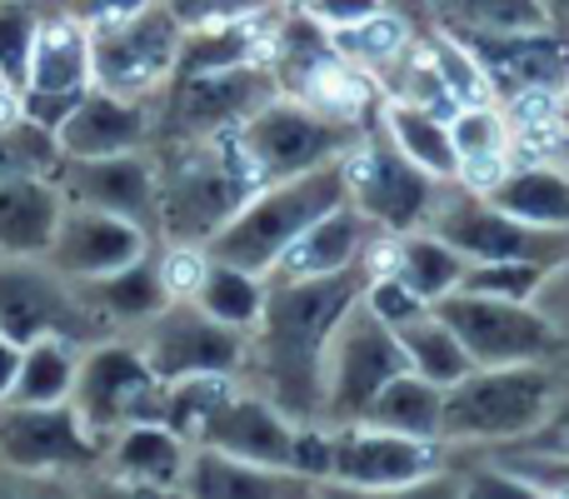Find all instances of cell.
<instances>
[{
    "label": "cell",
    "instance_id": "obj_1",
    "mask_svg": "<svg viewBox=\"0 0 569 499\" xmlns=\"http://www.w3.org/2000/svg\"><path fill=\"white\" fill-rule=\"evenodd\" d=\"M365 270L355 265L340 275H315V280H284L266 275V305L250 330L246 370L266 400H276L295 425L325 415V350L340 325V315L360 300ZM240 370V375H246Z\"/></svg>",
    "mask_w": 569,
    "mask_h": 499
},
{
    "label": "cell",
    "instance_id": "obj_2",
    "mask_svg": "<svg viewBox=\"0 0 569 499\" xmlns=\"http://www.w3.org/2000/svg\"><path fill=\"white\" fill-rule=\"evenodd\" d=\"M150 156H156L160 180V240L166 246H206L260 186L236 130L150 140Z\"/></svg>",
    "mask_w": 569,
    "mask_h": 499
},
{
    "label": "cell",
    "instance_id": "obj_3",
    "mask_svg": "<svg viewBox=\"0 0 569 499\" xmlns=\"http://www.w3.org/2000/svg\"><path fill=\"white\" fill-rule=\"evenodd\" d=\"M565 390V370L550 360H515V365H475L470 375L445 390L440 440L460 450H505L535 435Z\"/></svg>",
    "mask_w": 569,
    "mask_h": 499
},
{
    "label": "cell",
    "instance_id": "obj_4",
    "mask_svg": "<svg viewBox=\"0 0 569 499\" xmlns=\"http://www.w3.org/2000/svg\"><path fill=\"white\" fill-rule=\"evenodd\" d=\"M345 200V170L340 160L335 166H315L305 176L290 180H270V186H256L250 200L206 240L210 260L240 265V270L270 275L276 260L290 250V240L300 236L310 220H320L325 210H335Z\"/></svg>",
    "mask_w": 569,
    "mask_h": 499
},
{
    "label": "cell",
    "instance_id": "obj_5",
    "mask_svg": "<svg viewBox=\"0 0 569 499\" xmlns=\"http://www.w3.org/2000/svg\"><path fill=\"white\" fill-rule=\"evenodd\" d=\"M345 170V196L355 210L380 226V236H405V230H420L430 220V210L440 206L445 180H435L430 170H420L390 136H385L380 116L375 126H365L355 136V146L340 156Z\"/></svg>",
    "mask_w": 569,
    "mask_h": 499
},
{
    "label": "cell",
    "instance_id": "obj_6",
    "mask_svg": "<svg viewBox=\"0 0 569 499\" xmlns=\"http://www.w3.org/2000/svg\"><path fill=\"white\" fill-rule=\"evenodd\" d=\"M70 405H76V415L86 420V430L110 445L126 425L160 420V410H166V380L150 370L140 340L106 335V340L80 350Z\"/></svg>",
    "mask_w": 569,
    "mask_h": 499
},
{
    "label": "cell",
    "instance_id": "obj_7",
    "mask_svg": "<svg viewBox=\"0 0 569 499\" xmlns=\"http://www.w3.org/2000/svg\"><path fill=\"white\" fill-rule=\"evenodd\" d=\"M360 130L365 126L335 120V116H325V110L305 106L300 96H284L280 90L246 126H236V140H240V150H246L256 180L270 186V180L305 176V170H315V166H335V160L355 146Z\"/></svg>",
    "mask_w": 569,
    "mask_h": 499
},
{
    "label": "cell",
    "instance_id": "obj_8",
    "mask_svg": "<svg viewBox=\"0 0 569 499\" xmlns=\"http://www.w3.org/2000/svg\"><path fill=\"white\" fill-rule=\"evenodd\" d=\"M0 335L26 350L40 335H60L70 345H96L116 335V325L90 310L76 280L56 275L46 260H10L0 255Z\"/></svg>",
    "mask_w": 569,
    "mask_h": 499
},
{
    "label": "cell",
    "instance_id": "obj_9",
    "mask_svg": "<svg viewBox=\"0 0 569 499\" xmlns=\"http://www.w3.org/2000/svg\"><path fill=\"white\" fill-rule=\"evenodd\" d=\"M280 96V80L266 60L226 70H200V76H170L156 96V140L166 136H226L246 126L266 100Z\"/></svg>",
    "mask_w": 569,
    "mask_h": 499
},
{
    "label": "cell",
    "instance_id": "obj_10",
    "mask_svg": "<svg viewBox=\"0 0 569 499\" xmlns=\"http://www.w3.org/2000/svg\"><path fill=\"white\" fill-rule=\"evenodd\" d=\"M445 440H420V435L380 430V425H330V480L340 490L360 495H405L425 490L445 475Z\"/></svg>",
    "mask_w": 569,
    "mask_h": 499
},
{
    "label": "cell",
    "instance_id": "obj_11",
    "mask_svg": "<svg viewBox=\"0 0 569 499\" xmlns=\"http://www.w3.org/2000/svg\"><path fill=\"white\" fill-rule=\"evenodd\" d=\"M435 315L460 335L475 365H515V360H565V340L555 320L535 300H500V295L450 290L435 300Z\"/></svg>",
    "mask_w": 569,
    "mask_h": 499
},
{
    "label": "cell",
    "instance_id": "obj_12",
    "mask_svg": "<svg viewBox=\"0 0 569 499\" xmlns=\"http://www.w3.org/2000/svg\"><path fill=\"white\" fill-rule=\"evenodd\" d=\"M400 370H410L400 350V335L380 320L365 300H355L340 315L325 350V425H350L365 415V405L375 400L385 380H395Z\"/></svg>",
    "mask_w": 569,
    "mask_h": 499
},
{
    "label": "cell",
    "instance_id": "obj_13",
    "mask_svg": "<svg viewBox=\"0 0 569 499\" xmlns=\"http://www.w3.org/2000/svg\"><path fill=\"white\" fill-rule=\"evenodd\" d=\"M425 230L450 240L465 260H535V265H560L569 255V230H540L525 220L495 210L480 190L445 180L440 206L430 210Z\"/></svg>",
    "mask_w": 569,
    "mask_h": 499
},
{
    "label": "cell",
    "instance_id": "obj_14",
    "mask_svg": "<svg viewBox=\"0 0 569 499\" xmlns=\"http://www.w3.org/2000/svg\"><path fill=\"white\" fill-rule=\"evenodd\" d=\"M180 30L186 26L160 0H150L146 10L126 20L90 26V76H96V86L116 90V96L156 100L166 90L170 70H176Z\"/></svg>",
    "mask_w": 569,
    "mask_h": 499
},
{
    "label": "cell",
    "instance_id": "obj_15",
    "mask_svg": "<svg viewBox=\"0 0 569 499\" xmlns=\"http://www.w3.org/2000/svg\"><path fill=\"white\" fill-rule=\"evenodd\" d=\"M140 350H146L150 370L166 385L186 380V375H240L250 355V330L216 320L190 295H180V300H170L166 310L146 320Z\"/></svg>",
    "mask_w": 569,
    "mask_h": 499
},
{
    "label": "cell",
    "instance_id": "obj_16",
    "mask_svg": "<svg viewBox=\"0 0 569 499\" xmlns=\"http://www.w3.org/2000/svg\"><path fill=\"white\" fill-rule=\"evenodd\" d=\"M106 460V440L86 430L70 400L0 405V465L16 475H80Z\"/></svg>",
    "mask_w": 569,
    "mask_h": 499
},
{
    "label": "cell",
    "instance_id": "obj_17",
    "mask_svg": "<svg viewBox=\"0 0 569 499\" xmlns=\"http://www.w3.org/2000/svg\"><path fill=\"white\" fill-rule=\"evenodd\" d=\"M450 36L485 66L495 100H510L520 90H569V30L565 26L500 30V36H490V30H450Z\"/></svg>",
    "mask_w": 569,
    "mask_h": 499
},
{
    "label": "cell",
    "instance_id": "obj_18",
    "mask_svg": "<svg viewBox=\"0 0 569 499\" xmlns=\"http://www.w3.org/2000/svg\"><path fill=\"white\" fill-rule=\"evenodd\" d=\"M56 186L66 190L70 206L110 210V216H126L140 230L160 236V180H156L150 146L120 150V156H96V160H60Z\"/></svg>",
    "mask_w": 569,
    "mask_h": 499
},
{
    "label": "cell",
    "instance_id": "obj_19",
    "mask_svg": "<svg viewBox=\"0 0 569 499\" xmlns=\"http://www.w3.org/2000/svg\"><path fill=\"white\" fill-rule=\"evenodd\" d=\"M150 246H156V236L140 230L136 220L110 216V210H90V206H70L66 200L56 240L46 246L40 260L56 275L80 285V280H96V275H110L120 265L140 260V255H150Z\"/></svg>",
    "mask_w": 569,
    "mask_h": 499
},
{
    "label": "cell",
    "instance_id": "obj_20",
    "mask_svg": "<svg viewBox=\"0 0 569 499\" xmlns=\"http://www.w3.org/2000/svg\"><path fill=\"white\" fill-rule=\"evenodd\" d=\"M196 445H210V450H226V455H240V460L270 465V470H290L295 420L280 410L276 400H266L260 390L236 385V390L210 410V420L200 425Z\"/></svg>",
    "mask_w": 569,
    "mask_h": 499
},
{
    "label": "cell",
    "instance_id": "obj_21",
    "mask_svg": "<svg viewBox=\"0 0 569 499\" xmlns=\"http://www.w3.org/2000/svg\"><path fill=\"white\" fill-rule=\"evenodd\" d=\"M66 160H96L120 156V150H146L156 140V100L116 96L106 86H90L80 106L60 120L56 130Z\"/></svg>",
    "mask_w": 569,
    "mask_h": 499
},
{
    "label": "cell",
    "instance_id": "obj_22",
    "mask_svg": "<svg viewBox=\"0 0 569 499\" xmlns=\"http://www.w3.org/2000/svg\"><path fill=\"white\" fill-rule=\"evenodd\" d=\"M380 226H375L365 210L350 206V196L340 200L335 210H325L320 220L300 230L290 240V250L276 260L270 275H284V280H315V275H340L355 270V265H370L375 246H380Z\"/></svg>",
    "mask_w": 569,
    "mask_h": 499
},
{
    "label": "cell",
    "instance_id": "obj_23",
    "mask_svg": "<svg viewBox=\"0 0 569 499\" xmlns=\"http://www.w3.org/2000/svg\"><path fill=\"white\" fill-rule=\"evenodd\" d=\"M180 490L200 499H295V495H315L320 480H305L295 470H270V465L240 460V455L210 450V445H190Z\"/></svg>",
    "mask_w": 569,
    "mask_h": 499
},
{
    "label": "cell",
    "instance_id": "obj_24",
    "mask_svg": "<svg viewBox=\"0 0 569 499\" xmlns=\"http://www.w3.org/2000/svg\"><path fill=\"white\" fill-rule=\"evenodd\" d=\"M66 216V190L56 176H0V255L40 260Z\"/></svg>",
    "mask_w": 569,
    "mask_h": 499
},
{
    "label": "cell",
    "instance_id": "obj_25",
    "mask_svg": "<svg viewBox=\"0 0 569 499\" xmlns=\"http://www.w3.org/2000/svg\"><path fill=\"white\" fill-rule=\"evenodd\" d=\"M90 86H96V76H90V26L76 10H50L36 36V50H30V70L20 90H36V96H86Z\"/></svg>",
    "mask_w": 569,
    "mask_h": 499
},
{
    "label": "cell",
    "instance_id": "obj_26",
    "mask_svg": "<svg viewBox=\"0 0 569 499\" xmlns=\"http://www.w3.org/2000/svg\"><path fill=\"white\" fill-rule=\"evenodd\" d=\"M190 460V440L166 420H136L106 445V465L116 480L146 485V490H180Z\"/></svg>",
    "mask_w": 569,
    "mask_h": 499
},
{
    "label": "cell",
    "instance_id": "obj_27",
    "mask_svg": "<svg viewBox=\"0 0 569 499\" xmlns=\"http://www.w3.org/2000/svg\"><path fill=\"white\" fill-rule=\"evenodd\" d=\"M450 140H455V160H460V186L470 190H490L515 160V126L500 100L455 106Z\"/></svg>",
    "mask_w": 569,
    "mask_h": 499
},
{
    "label": "cell",
    "instance_id": "obj_28",
    "mask_svg": "<svg viewBox=\"0 0 569 499\" xmlns=\"http://www.w3.org/2000/svg\"><path fill=\"white\" fill-rule=\"evenodd\" d=\"M495 210L525 220L540 230H569V170L550 166V160H510L490 190H480Z\"/></svg>",
    "mask_w": 569,
    "mask_h": 499
},
{
    "label": "cell",
    "instance_id": "obj_29",
    "mask_svg": "<svg viewBox=\"0 0 569 499\" xmlns=\"http://www.w3.org/2000/svg\"><path fill=\"white\" fill-rule=\"evenodd\" d=\"M80 295H86L90 310H100L110 325H146L150 315H160L176 295H170L166 275H160L156 255H140V260L120 265L110 275H96V280H80Z\"/></svg>",
    "mask_w": 569,
    "mask_h": 499
},
{
    "label": "cell",
    "instance_id": "obj_30",
    "mask_svg": "<svg viewBox=\"0 0 569 499\" xmlns=\"http://www.w3.org/2000/svg\"><path fill=\"white\" fill-rule=\"evenodd\" d=\"M330 46H335V56H345L355 70H365V76L380 86V80L420 46V36H415L410 16H405L400 6H380L375 16L355 20V26L330 30Z\"/></svg>",
    "mask_w": 569,
    "mask_h": 499
},
{
    "label": "cell",
    "instance_id": "obj_31",
    "mask_svg": "<svg viewBox=\"0 0 569 499\" xmlns=\"http://www.w3.org/2000/svg\"><path fill=\"white\" fill-rule=\"evenodd\" d=\"M385 265H390L395 275H400L405 285H410L415 295H420L425 305L445 300L450 290H460L465 280V255L450 246V240H440L435 230H405V236H390L385 240Z\"/></svg>",
    "mask_w": 569,
    "mask_h": 499
},
{
    "label": "cell",
    "instance_id": "obj_32",
    "mask_svg": "<svg viewBox=\"0 0 569 499\" xmlns=\"http://www.w3.org/2000/svg\"><path fill=\"white\" fill-rule=\"evenodd\" d=\"M440 415H445V385L425 380V375H415V370H400L395 380H385L380 390H375V400L365 405L360 420L380 425V430L440 440Z\"/></svg>",
    "mask_w": 569,
    "mask_h": 499
},
{
    "label": "cell",
    "instance_id": "obj_33",
    "mask_svg": "<svg viewBox=\"0 0 569 499\" xmlns=\"http://www.w3.org/2000/svg\"><path fill=\"white\" fill-rule=\"evenodd\" d=\"M380 126L405 156L420 170H430L435 180H460V160H455V140H450V120L435 110L405 106V100H380Z\"/></svg>",
    "mask_w": 569,
    "mask_h": 499
},
{
    "label": "cell",
    "instance_id": "obj_34",
    "mask_svg": "<svg viewBox=\"0 0 569 499\" xmlns=\"http://www.w3.org/2000/svg\"><path fill=\"white\" fill-rule=\"evenodd\" d=\"M76 365H80V345L60 340V335H40L20 350L16 380H10L6 405H56L70 400V385H76Z\"/></svg>",
    "mask_w": 569,
    "mask_h": 499
},
{
    "label": "cell",
    "instance_id": "obj_35",
    "mask_svg": "<svg viewBox=\"0 0 569 499\" xmlns=\"http://www.w3.org/2000/svg\"><path fill=\"white\" fill-rule=\"evenodd\" d=\"M395 335H400V350H405V360H410V370L425 375V380H435V385H445V390H450L460 375L475 370L470 350H465L460 335L435 315V305L425 315H415L410 325H400Z\"/></svg>",
    "mask_w": 569,
    "mask_h": 499
},
{
    "label": "cell",
    "instance_id": "obj_36",
    "mask_svg": "<svg viewBox=\"0 0 569 499\" xmlns=\"http://www.w3.org/2000/svg\"><path fill=\"white\" fill-rule=\"evenodd\" d=\"M425 20L440 30H540L555 26L540 0H420Z\"/></svg>",
    "mask_w": 569,
    "mask_h": 499
},
{
    "label": "cell",
    "instance_id": "obj_37",
    "mask_svg": "<svg viewBox=\"0 0 569 499\" xmlns=\"http://www.w3.org/2000/svg\"><path fill=\"white\" fill-rule=\"evenodd\" d=\"M190 300L206 315H216V320L236 325V330H256L260 305H266V275L240 270V265L226 260H206V275H200Z\"/></svg>",
    "mask_w": 569,
    "mask_h": 499
},
{
    "label": "cell",
    "instance_id": "obj_38",
    "mask_svg": "<svg viewBox=\"0 0 569 499\" xmlns=\"http://www.w3.org/2000/svg\"><path fill=\"white\" fill-rule=\"evenodd\" d=\"M425 56H430V66L440 70L445 90H450L455 106H475V100H495L490 90V76H485V66L470 56V50L460 46V40L450 36V30H425Z\"/></svg>",
    "mask_w": 569,
    "mask_h": 499
},
{
    "label": "cell",
    "instance_id": "obj_39",
    "mask_svg": "<svg viewBox=\"0 0 569 499\" xmlns=\"http://www.w3.org/2000/svg\"><path fill=\"white\" fill-rule=\"evenodd\" d=\"M60 160L66 156H60L56 130L26 116L0 120V176H56Z\"/></svg>",
    "mask_w": 569,
    "mask_h": 499
},
{
    "label": "cell",
    "instance_id": "obj_40",
    "mask_svg": "<svg viewBox=\"0 0 569 499\" xmlns=\"http://www.w3.org/2000/svg\"><path fill=\"white\" fill-rule=\"evenodd\" d=\"M50 10L40 0H0V80L6 86H26L30 70V50H36V36L46 26Z\"/></svg>",
    "mask_w": 569,
    "mask_h": 499
},
{
    "label": "cell",
    "instance_id": "obj_41",
    "mask_svg": "<svg viewBox=\"0 0 569 499\" xmlns=\"http://www.w3.org/2000/svg\"><path fill=\"white\" fill-rule=\"evenodd\" d=\"M555 265H535V260H470L465 265L460 290L475 295H500V300H535L545 290Z\"/></svg>",
    "mask_w": 569,
    "mask_h": 499
},
{
    "label": "cell",
    "instance_id": "obj_42",
    "mask_svg": "<svg viewBox=\"0 0 569 499\" xmlns=\"http://www.w3.org/2000/svg\"><path fill=\"white\" fill-rule=\"evenodd\" d=\"M360 300L370 305V310L380 315V320L390 325V330H400V325H410L415 315L430 310V305H425L420 295H415L410 285H405L400 275L390 270V265H370V270H365V290H360Z\"/></svg>",
    "mask_w": 569,
    "mask_h": 499
},
{
    "label": "cell",
    "instance_id": "obj_43",
    "mask_svg": "<svg viewBox=\"0 0 569 499\" xmlns=\"http://www.w3.org/2000/svg\"><path fill=\"white\" fill-rule=\"evenodd\" d=\"M500 470H510L530 495H569V455H540V450H490Z\"/></svg>",
    "mask_w": 569,
    "mask_h": 499
},
{
    "label": "cell",
    "instance_id": "obj_44",
    "mask_svg": "<svg viewBox=\"0 0 569 499\" xmlns=\"http://www.w3.org/2000/svg\"><path fill=\"white\" fill-rule=\"evenodd\" d=\"M160 6H166L186 30H196V26H220V20L260 16V10L280 6V0H160Z\"/></svg>",
    "mask_w": 569,
    "mask_h": 499
},
{
    "label": "cell",
    "instance_id": "obj_45",
    "mask_svg": "<svg viewBox=\"0 0 569 499\" xmlns=\"http://www.w3.org/2000/svg\"><path fill=\"white\" fill-rule=\"evenodd\" d=\"M505 450H540V455H569V380H565L560 400L550 405V415H545V420L535 425V435H525L520 445H505Z\"/></svg>",
    "mask_w": 569,
    "mask_h": 499
},
{
    "label": "cell",
    "instance_id": "obj_46",
    "mask_svg": "<svg viewBox=\"0 0 569 499\" xmlns=\"http://www.w3.org/2000/svg\"><path fill=\"white\" fill-rule=\"evenodd\" d=\"M284 6L305 10V16H315L325 30H340V26H355V20L375 16L380 6H390V0H284Z\"/></svg>",
    "mask_w": 569,
    "mask_h": 499
},
{
    "label": "cell",
    "instance_id": "obj_47",
    "mask_svg": "<svg viewBox=\"0 0 569 499\" xmlns=\"http://www.w3.org/2000/svg\"><path fill=\"white\" fill-rule=\"evenodd\" d=\"M535 305L555 320V330H560V340H565V355H569V255L550 270V280H545V290L535 295Z\"/></svg>",
    "mask_w": 569,
    "mask_h": 499
},
{
    "label": "cell",
    "instance_id": "obj_48",
    "mask_svg": "<svg viewBox=\"0 0 569 499\" xmlns=\"http://www.w3.org/2000/svg\"><path fill=\"white\" fill-rule=\"evenodd\" d=\"M150 0H80L76 16L86 20V26H110V20H126L136 16V10H146Z\"/></svg>",
    "mask_w": 569,
    "mask_h": 499
},
{
    "label": "cell",
    "instance_id": "obj_49",
    "mask_svg": "<svg viewBox=\"0 0 569 499\" xmlns=\"http://www.w3.org/2000/svg\"><path fill=\"white\" fill-rule=\"evenodd\" d=\"M16 365H20V345H10L6 335H0V405H6V395H10V380H16Z\"/></svg>",
    "mask_w": 569,
    "mask_h": 499
},
{
    "label": "cell",
    "instance_id": "obj_50",
    "mask_svg": "<svg viewBox=\"0 0 569 499\" xmlns=\"http://www.w3.org/2000/svg\"><path fill=\"white\" fill-rule=\"evenodd\" d=\"M16 116H20V90L0 80V120H16Z\"/></svg>",
    "mask_w": 569,
    "mask_h": 499
},
{
    "label": "cell",
    "instance_id": "obj_51",
    "mask_svg": "<svg viewBox=\"0 0 569 499\" xmlns=\"http://www.w3.org/2000/svg\"><path fill=\"white\" fill-rule=\"evenodd\" d=\"M540 6L550 10V20H555V26H560V20L569 16V0H540Z\"/></svg>",
    "mask_w": 569,
    "mask_h": 499
},
{
    "label": "cell",
    "instance_id": "obj_52",
    "mask_svg": "<svg viewBox=\"0 0 569 499\" xmlns=\"http://www.w3.org/2000/svg\"><path fill=\"white\" fill-rule=\"evenodd\" d=\"M560 26H565V30H569V16H565V20H560Z\"/></svg>",
    "mask_w": 569,
    "mask_h": 499
},
{
    "label": "cell",
    "instance_id": "obj_53",
    "mask_svg": "<svg viewBox=\"0 0 569 499\" xmlns=\"http://www.w3.org/2000/svg\"><path fill=\"white\" fill-rule=\"evenodd\" d=\"M390 6H400V0H390Z\"/></svg>",
    "mask_w": 569,
    "mask_h": 499
}]
</instances>
